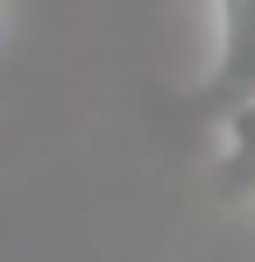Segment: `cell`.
Masks as SVG:
<instances>
[{"label": "cell", "instance_id": "6da1fadb", "mask_svg": "<svg viewBox=\"0 0 255 262\" xmlns=\"http://www.w3.org/2000/svg\"><path fill=\"white\" fill-rule=\"evenodd\" d=\"M241 92H255V0H213V71L192 99L227 114Z\"/></svg>", "mask_w": 255, "mask_h": 262}, {"label": "cell", "instance_id": "7a4b0ae2", "mask_svg": "<svg viewBox=\"0 0 255 262\" xmlns=\"http://www.w3.org/2000/svg\"><path fill=\"white\" fill-rule=\"evenodd\" d=\"M220 170L234 191H255V92H241L220 114Z\"/></svg>", "mask_w": 255, "mask_h": 262}]
</instances>
